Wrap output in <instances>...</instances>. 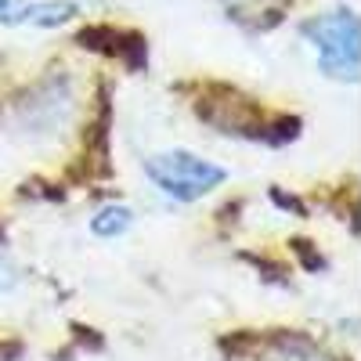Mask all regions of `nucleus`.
I'll return each instance as SVG.
<instances>
[{
    "instance_id": "nucleus-5",
    "label": "nucleus",
    "mask_w": 361,
    "mask_h": 361,
    "mask_svg": "<svg viewBox=\"0 0 361 361\" xmlns=\"http://www.w3.org/2000/svg\"><path fill=\"white\" fill-rule=\"evenodd\" d=\"M271 361H333L325 350L304 343V340H289V343H279L275 354H271Z\"/></svg>"
},
{
    "instance_id": "nucleus-6",
    "label": "nucleus",
    "mask_w": 361,
    "mask_h": 361,
    "mask_svg": "<svg viewBox=\"0 0 361 361\" xmlns=\"http://www.w3.org/2000/svg\"><path fill=\"white\" fill-rule=\"evenodd\" d=\"M22 286V267L8 257V253H0V296H8Z\"/></svg>"
},
{
    "instance_id": "nucleus-2",
    "label": "nucleus",
    "mask_w": 361,
    "mask_h": 361,
    "mask_svg": "<svg viewBox=\"0 0 361 361\" xmlns=\"http://www.w3.org/2000/svg\"><path fill=\"white\" fill-rule=\"evenodd\" d=\"M304 37L311 40L314 54H318V69L333 80L354 83L357 80V66H361V25L357 15L347 8L325 11L304 22Z\"/></svg>"
},
{
    "instance_id": "nucleus-3",
    "label": "nucleus",
    "mask_w": 361,
    "mask_h": 361,
    "mask_svg": "<svg viewBox=\"0 0 361 361\" xmlns=\"http://www.w3.org/2000/svg\"><path fill=\"white\" fill-rule=\"evenodd\" d=\"M134 209L130 206H123V202H109V206H102L94 217H90V235L94 238H123L130 228H134Z\"/></svg>"
},
{
    "instance_id": "nucleus-7",
    "label": "nucleus",
    "mask_w": 361,
    "mask_h": 361,
    "mask_svg": "<svg viewBox=\"0 0 361 361\" xmlns=\"http://www.w3.org/2000/svg\"><path fill=\"white\" fill-rule=\"evenodd\" d=\"M22 8H25L22 0H0V22L15 25V18H18V11H22Z\"/></svg>"
},
{
    "instance_id": "nucleus-1",
    "label": "nucleus",
    "mask_w": 361,
    "mask_h": 361,
    "mask_svg": "<svg viewBox=\"0 0 361 361\" xmlns=\"http://www.w3.org/2000/svg\"><path fill=\"white\" fill-rule=\"evenodd\" d=\"M145 177L156 185L159 195L173 202H199L224 185L228 170L188 148H170V152H156L145 159Z\"/></svg>"
},
{
    "instance_id": "nucleus-4",
    "label": "nucleus",
    "mask_w": 361,
    "mask_h": 361,
    "mask_svg": "<svg viewBox=\"0 0 361 361\" xmlns=\"http://www.w3.org/2000/svg\"><path fill=\"white\" fill-rule=\"evenodd\" d=\"M73 15H76L73 0H44V4H25L18 11L15 25H44V29H51V25L69 22Z\"/></svg>"
}]
</instances>
